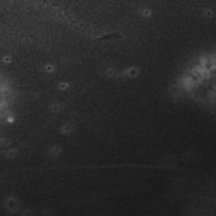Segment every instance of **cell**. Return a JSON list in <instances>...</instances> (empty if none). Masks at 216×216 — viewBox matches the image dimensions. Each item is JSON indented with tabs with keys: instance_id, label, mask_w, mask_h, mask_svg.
<instances>
[{
	"instance_id": "obj_1",
	"label": "cell",
	"mask_w": 216,
	"mask_h": 216,
	"mask_svg": "<svg viewBox=\"0 0 216 216\" xmlns=\"http://www.w3.org/2000/svg\"><path fill=\"white\" fill-rule=\"evenodd\" d=\"M186 88L212 111H216V53L207 56L187 72Z\"/></svg>"
}]
</instances>
